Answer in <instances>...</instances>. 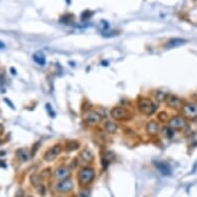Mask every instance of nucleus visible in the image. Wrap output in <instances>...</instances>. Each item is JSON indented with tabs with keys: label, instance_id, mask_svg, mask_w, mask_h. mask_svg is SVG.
Returning a JSON list of instances; mask_svg holds the SVG:
<instances>
[{
	"label": "nucleus",
	"instance_id": "5701e85b",
	"mask_svg": "<svg viewBox=\"0 0 197 197\" xmlns=\"http://www.w3.org/2000/svg\"><path fill=\"white\" fill-rule=\"evenodd\" d=\"M100 29H101V31H102V32L107 31V29H108V23H107V22H105V21H102V22H101V24H100Z\"/></svg>",
	"mask_w": 197,
	"mask_h": 197
},
{
	"label": "nucleus",
	"instance_id": "f3484780",
	"mask_svg": "<svg viewBox=\"0 0 197 197\" xmlns=\"http://www.w3.org/2000/svg\"><path fill=\"white\" fill-rule=\"evenodd\" d=\"M17 155H18V158H19L21 161H26L28 159V152L26 151V150L22 149V150H19V151L17 152Z\"/></svg>",
	"mask_w": 197,
	"mask_h": 197
},
{
	"label": "nucleus",
	"instance_id": "20e7f679",
	"mask_svg": "<svg viewBox=\"0 0 197 197\" xmlns=\"http://www.w3.org/2000/svg\"><path fill=\"white\" fill-rule=\"evenodd\" d=\"M187 122L184 116H175L172 117L168 121V127L172 130H182L185 128Z\"/></svg>",
	"mask_w": 197,
	"mask_h": 197
},
{
	"label": "nucleus",
	"instance_id": "1a4fd4ad",
	"mask_svg": "<svg viewBox=\"0 0 197 197\" xmlns=\"http://www.w3.org/2000/svg\"><path fill=\"white\" fill-rule=\"evenodd\" d=\"M166 104L167 107L170 108H173V110H179V108L183 107V102L179 97H176L175 95H168L166 96Z\"/></svg>",
	"mask_w": 197,
	"mask_h": 197
},
{
	"label": "nucleus",
	"instance_id": "9d476101",
	"mask_svg": "<svg viewBox=\"0 0 197 197\" xmlns=\"http://www.w3.org/2000/svg\"><path fill=\"white\" fill-rule=\"evenodd\" d=\"M54 175H55L56 180H59V181L65 180V179H68V176L70 175V170L67 166L61 165L56 168Z\"/></svg>",
	"mask_w": 197,
	"mask_h": 197
},
{
	"label": "nucleus",
	"instance_id": "b1692460",
	"mask_svg": "<svg viewBox=\"0 0 197 197\" xmlns=\"http://www.w3.org/2000/svg\"><path fill=\"white\" fill-rule=\"evenodd\" d=\"M91 14H92V13H90L89 10H86L85 13L82 14V20H87V19H89V18L91 17Z\"/></svg>",
	"mask_w": 197,
	"mask_h": 197
},
{
	"label": "nucleus",
	"instance_id": "f257e3e1",
	"mask_svg": "<svg viewBox=\"0 0 197 197\" xmlns=\"http://www.w3.org/2000/svg\"><path fill=\"white\" fill-rule=\"evenodd\" d=\"M137 107L140 113H143L146 116H151L157 110V107L151 99L146 98V97H140L137 100Z\"/></svg>",
	"mask_w": 197,
	"mask_h": 197
},
{
	"label": "nucleus",
	"instance_id": "a211bd4d",
	"mask_svg": "<svg viewBox=\"0 0 197 197\" xmlns=\"http://www.w3.org/2000/svg\"><path fill=\"white\" fill-rule=\"evenodd\" d=\"M111 160H114V154L111 152H107L103 157V163L104 165H107Z\"/></svg>",
	"mask_w": 197,
	"mask_h": 197
},
{
	"label": "nucleus",
	"instance_id": "f8f14e48",
	"mask_svg": "<svg viewBox=\"0 0 197 197\" xmlns=\"http://www.w3.org/2000/svg\"><path fill=\"white\" fill-rule=\"evenodd\" d=\"M186 42H187L186 40L182 39V38H171V39H169L168 42H166L165 46L167 49H173V48H176V46L184 45V43Z\"/></svg>",
	"mask_w": 197,
	"mask_h": 197
},
{
	"label": "nucleus",
	"instance_id": "ddd939ff",
	"mask_svg": "<svg viewBox=\"0 0 197 197\" xmlns=\"http://www.w3.org/2000/svg\"><path fill=\"white\" fill-rule=\"evenodd\" d=\"M80 158H81L82 161H84V162L89 163L94 159V154L90 151V150L86 149V150H84V151L81 153Z\"/></svg>",
	"mask_w": 197,
	"mask_h": 197
},
{
	"label": "nucleus",
	"instance_id": "0eeeda50",
	"mask_svg": "<svg viewBox=\"0 0 197 197\" xmlns=\"http://www.w3.org/2000/svg\"><path fill=\"white\" fill-rule=\"evenodd\" d=\"M182 111H183L184 117L188 118V119H194L197 117V104L194 102H189V103L184 104L182 107Z\"/></svg>",
	"mask_w": 197,
	"mask_h": 197
},
{
	"label": "nucleus",
	"instance_id": "393cba45",
	"mask_svg": "<svg viewBox=\"0 0 197 197\" xmlns=\"http://www.w3.org/2000/svg\"><path fill=\"white\" fill-rule=\"evenodd\" d=\"M5 48V45L2 42H0V49H4Z\"/></svg>",
	"mask_w": 197,
	"mask_h": 197
},
{
	"label": "nucleus",
	"instance_id": "4468645a",
	"mask_svg": "<svg viewBox=\"0 0 197 197\" xmlns=\"http://www.w3.org/2000/svg\"><path fill=\"white\" fill-rule=\"evenodd\" d=\"M103 128L105 132H107V133L110 134H113V133H116L117 130H118V126L116 123L111 122V121H107L104 123L103 125Z\"/></svg>",
	"mask_w": 197,
	"mask_h": 197
},
{
	"label": "nucleus",
	"instance_id": "f03ea898",
	"mask_svg": "<svg viewBox=\"0 0 197 197\" xmlns=\"http://www.w3.org/2000/svg\"><path fill=\"white\" fill-rule=\"evenodd\" d=\"M95 179V170L92 167H83L78 175V180L82 186H87L91 184Z\"/></svg>",
	"mask_w": 197,
	"mask_h": 197
},
{
	"label": "nucleus",
	"instance_id": "412c9836",
	"mask_svg": "<svg viewBox=\"0 0 197 197\" xmlns=\"http://www.w3.org/2000/svg\"><path fill=\"white\" fill-rule=\"evenodd\" d=\"M164 135H166L167 137H171L172 135H173V130L171 128H169V127H167V128H165L164 129Z\"/></svg>",
	"mask_w": 197,
	"mask_h": 197
},
{
	"label": "nucleus",
	"instance_id": "7ed1b4c3",
	"mask_svg": "<svg viewBox=\"0 0 197 197\" xmlns=\"http://www.w3.org/2000/svg\"><path fill=\"white\" fill-rule=\"evenodd\" d=\"M111 116L114 120L116 121H126V120H129L131 117L130 113L124 107H114L113 110L111 111Z\"/></svg>",
	"mask_w": 197,
	"mask_h": 197
},
{
	"label": "nucleus",
	"instance_id": "6ab92c4d",
	"mask_svg": "<svg viewBox=\"0 0 197 197\" xmlns=\"http://www.w3.org/2000/svg\"><path fill=\"white\" fill-rule=\"evenodd\" d=\"M66 148L68 150H74L78 148V143L76 142H68L66 143Z\"/></svg>",
	"mask_w": 197,
	"mask_h": 197
},
{
	"label": "nucleus",
	"instance_id": "aec40b11",
	"mask_svg": "<svg viewBox=\"0 0 197 197\" xmlns=\"http://www.w3.org/2000/svg\"><path fill=\"white\" fill-rule=\"evenodd\" d=\"M156 99H158V101H165L166 95L162 92H158L156 94Z\"/></svg>",
	"mask_w": 197,
	"mask_h": 197
},
{
	"label": "nucleus",
	"instance_id": "4be33fe9",
	"mask_svg": "<svg viewBox=\"0 0 197 197\" xmlns=\"http://www.w3.org/2000/svg\"><path fill=\"white\" fill-rule=\"evenodd\" d=\"M158 119H159L161 122H165L167 120V114L165 111H162V113H160L158 115Z\"/></svg>",
	"mask_w": 197,
	"mask_h": 197
},
{
	"label": "nucleus",
	"instance_id": "2eb2a0df",
	"mask_svg": "<svg viewBox=\"0 0 197 197\" xmlns=\"http://www.w3.org/2000/svg\"><path fill=\"white\" fill-rule=\"evenodd\" d=\"M156 167H157L158 169L160 170L161 172H162V175H169L170 172H171V169H170V167L167 165L166 163L164 162H156Z\"/></svg>",
	"mask_w": 197,
	"mask_h": 197
},
{
	"label": "nucleus",
	"instance_id": "dca6fc26",
	"mask_svg": "<svg viewBox=\"0 0 197 197\" xmlns=\"http://www.w3.org/2000/svg\"><path fill=\"white\" fill-rule=\"evenodd\" d=\"M33 60L38 64V65L45 66V64H46V56L43 55V53H42V52H36V53H34V54H33Z\"/></svg>",
	"mask_w": 197,
	"mask_h": 197
},
{
	"label": "nucleus",
	"instance_id": "39448f33",
	"mask_svg": "<svg viewBox=\"0 0 197 197\" xmlns=\"http://www.w3.org/2000/svg\"><path fill=\"white\" fill-rule=\"evenodd\" d=\"M84 120L88 125L94 126V125L99 124V123L101 122L102 117L98 111H88V113H86V115H85V117H84Z\"/></svg>",
	"mask_w": 197,
	"mask_h": 197
},
{
	"label": "nucleus",
	"instance_id": "423d86ee",
	"mask_svg": "<svg viewBox=\"0 0 197 197\" xmlns=\"http://www.w3.org/2000/svg\"><path fill=\"white\" fill-rule=\"evenodd\" d=\"M62 152V148H61L60 145H55L53 146L52 148H50L48 151L45 153L43 155V159L48 162H51V161H54L56 158L60 155V153Z\"/></svg>",
	"mask_w": 197,
	"mask_h": 197
},
{
	"label": "nucleus",
	"instance_id": "bb28decb",
	"mask_svg": "<svg viewBox=\"0 0 197 197\" xmlns=\"http://www.w3.org/2000/svg\"><path fill=\"white\" fill-rule=\"evenodd\" d=\"M28 197H31V196H28Z\"/></svg>",
	"mask_w": 197,
	"mask_h": 197
},
{
	"label": "nucleus",
	"instance_id": "6e6552de",
	"mask_svg": "<svg viewBox=\"0 0 197 197\" xmlns=\"http://www.w3.org/2000/svg\"><path fill=\"white\" fill-rule=\"evenodd\" d=\"M73 189V182L70 179H65V180L60 181L59 183L56 185V190L59 193H68Z\"/></svg>",
	"mask_w": 197,
	"mask_h": 197
},
{
	"label": "nucleus",
	"instance_id": "a878e982",
	"mask_svg": "<svg viewBox=\"0 0 197 197\" xmlns=\"http://www.w3.org/2000/svg\"><path fill=\"white\" fill-rule=\"evenodd\" d=\"M3 132V127H2V125H0V134Z\"/></svg>",
	"mask_w": 197,
	"mask_h": 197
},
{
	"label": "nucleus",
	"instance_id": "9b49d317",
	"mask_svg": "<svg viewBox=\"0 0 197 197\" xmlns=\"http://www.w3.org/2000/svg\"><path fill=\"white\" fill-rule=\"evenodd\" d=\"M160 131V126L157 122L150 121L146 125V132L149 135H157Z\"/></svg>",
	"mask_w": 197,
	"mask_h": 197
}]
</instances>
